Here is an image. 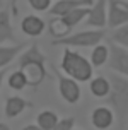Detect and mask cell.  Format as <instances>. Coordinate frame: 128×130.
<instances>
[{"label":"cell","mask_w":128,"mask_h":130,"mask_svg":"<svg viewBox=\"0 0 128 130\" xmlns=\"http://www.w3.org/2000/svg\"><path fill=\"white\" fill-rule=\"evenodd\" d=\"M22 130H41V128H39L38 125H26Z\"/></svg>","instance_id":"cell-24"},{"label":"cell","mask_w":128,"mask_h":130,"mask_svg":"<svg viewBox=\"0 0 128 130\" xmlns=\"http://www.w3.org/2000/svg\"><path fill=\"white\" fill-rule=\"evenodd\" d=\"M0 2H2V0H0Z\"/></svg>","instance_id":"cell-26"},{"label":"cell","mask_w":128,"mask_h":130,"mask_svg":"<svg viewBox=\"0 0 128 130\" xmlns=\"http://www.w3.org/2000/svg\"><path fill=\"white\" fill-rule=\"evenodd\" d=\"M55 75L58 79V89H60V94L67 103L75 104L79 99H80V87H79V82L74 80L70 77H65L63 74H60L58 69H55Z\"/></svg>","instance_id":"cell-6"},{"label":"cell","mask_w":128,"mask_h":130,"mask_svg":"<svg viewBox=\"0 0 128 130\" xmlns=\"http://www.w3.org/2000/svg\"><path fill=\"white\" fill-rule=\"evenodd\" d=\"M94 0H58L55 5L48 9V14L51 17H62L65 14H68L74 9H80V7H92Z\"/></svg>","instance_id":"cell-9"},{"label":"cell","mask_w":128,"mask_h":130,"mask_svg":"<svg viewBox=\"0 0 128 130\" xmlns=\"http://www.w3.org/2000/svg\"><path fill=\"white\" fill-rule=\"evenodd\" d=\"M45 62H46L45 55L39 52L36 43L29 45V48H26V52L19 57L17 67H19V72L26 77V84L29 87H38L45 82L46 79Z\"/></svg>","instance_id":"cell-1"},{"label":"cell","mask_w":128,"mask_h":130,"mask_svg":"<svg viewBox=\"0 0 128 130\" xmlns=\"http://www.w3.org/2000/svg\"><path fill=\"white\" fill-rule=\"evenodd\" d=\"M7 69H9V67H5V69H0V87H2V82H4V75L7 74Z\"/></svg>","instance_id":"cell-23"},{"label":"cell","mask_w":128,"mask_h":130,"mask_svg":"<svg viewBox=\"0 0 128 130\" xmlns=\"http://www.w3.org/2000/svg\"><path fill=\"white\" fill-rule=\"evenodd\" d=\"M62 70L70 79L77 80V82H85V80H89L92 77V65H90V62H87L80 53L72 52L68 48L63 52Z\"/></svg>","instance_id":"cell-3"},{"label":"cell","mask_w":128,"mask_h":130,"mask_svg":"<svg viewBox=\"0 0 128 130\" xmlns=\"http://www.w3.org/2000/svg\"><path fill=\"white\" fill-rule=\"evenodd\" d=\"M26 108H32V103L26 101L19 96H12V98H7L5 101V117L7 118H14L21 115Z\"/></svg>","instance_id":"cell-12"},{"label":"cell","mask_w":128,"mask_h":130,"mask_svg":"<svg viewBox=\"0 0 128 130\" xmlns=\"http://www.w3.org/2000/svg\"><path fill=\"white\" fill-rule=\"evenodd\" d=\"M106 38V32L102 29L94 31H79L74 34H68L62 39H53L51 43L55 46H97L102 39Z\"/></svg>","instance_id":"cell-4"},{"label":"cell","mask_w":128,"mask_h":130,"mask_svg":"<svg viewBox=\"0 0 128 130\" xmlns=\"http://www.w3.org/2000/svg\"><path fill=\"white\" fill-rule=\"evenodd\" d=\"M17 2H19V0H12V2H10V4H12V12H14V15H17V14H19V10H17Z\"/></svg>","instance_id":"cell-22"},{"label":"cell","mask_w":128,"mask_h":130,"mask_svg":"<svg viewBox=\"0 0 128 130\" xmlns=\"http://www.w3.org/2000/svg\"><path fill=\"white\" fill-rule=\"evenodd\" d=\"M0 130H10V127L7 123H4V122H0Z\"/></svg>","instance_id":"cell-25"},{"label":"cell","mask_w":128,"mask_h":130,"mask_svg":"<svg viewBox=\"0 0 128 130\" xmlns=\"http://www.w3.org/2000/svg\"><path fill=\"white\" fill-rule=\"evenodd\" d=\"M108 82L109 92L106 96V103L111 104L120 125H123L128 118V77L113 72L109 74Z\"/></svg>","instance_id":"cell-2"},{"label":"cell","mask_w":128,"mask_h":130,"mask_svg":"<svg viewBox=\"0 0 128 130\" xmlns=\"http://www.w3.org/2000/svg\"><path fill=\"white\" fill-rule=\"evenodd\" d=\"M21 29H22L24 34L36 38L45 29V21L41 17H38V15H26L22 19V22H21Z\"/></svg>","instance_id":"cell-11"},{"label":"cell","mask_w":128,"mask_h":130,"mask_svg":"<svg viewBox=\"0 0 128 130\" xmlns=\"http://www.w3.org/2000/svg\"><path fill=\"white\" fill-rule=\"evenodd\" d=\"M108 62V46L104 45H99L92 50V53H90V65L92 67H101V65H104Z\"/></svg>","instance_id":"cell-17"},{"label":"cell","mask_w":128,"mask_h":130,"mask_svg":"<svg viewBox=\"0 0 128 130\" xmlns=\"http://www.w3.org/2000/svg\"><path fill=\"white\" fill-rule=\"evenodd\" d=\"M90 122L92 125L99 130H106L109 128L113 122H115V115H113V111L106 108V106H99L96 110L92 111V115H90Z\"/></svg>","instance_id":"cell-10"},{"label":"cell","mask_w":128,"mask_h":130,"mask_svg":"<svg viewBox=\"0 0 128 130\" xmlns=\"http://www.w3.org/2000/svg\"><path fill=\"white\" fill-rule=\"evenodd\" d=\"M108 57H109V67L111 70L128 77V52L126 48L116 45L113 41H109L108 45Z\"/></svg>","instance_id":"cell-5"},{"label":"cell","mask_w":128,"mask_h":130,"mask_svg":"<svg viewBox=\"0 0 128 130\" xmlns=\"http://www.w3.org/2000/svg\"><path fill=\"white\" fill-rule=\"evenodd\" d=\"M14 27L10 22V14L7 9L0 10V45L7 41H14Z\"/></svg>","instance_id":"cell-13"},{"label":"cell","mask_w":128,"mask_h":130,"mask_svg":"<svg viewBox=\"0 0 128 130\" xmlns=\"http://www.w3.org/2000/svg\"><path fill=\"white\" fill-rule=\"evenodd\" d=\"M74 125H75V118L68 117V118H63V120H58L53 130H74Z\"/></svg>","instance_id":"cell-20"},{"label":"cell","mask_w":128,"mask_h":130,"mask_svg":"<svg viewBox=\"0 0 128 130\" xmlns=\"http://www.w3.org/2000/svg\"><path fill=\"white\" fill-rule=\"evenodd\" d=\"M109 38H111L113 43L123 46V48H128V22L120 26V27H116V29H113Z\"/></svg>","instance_id":"cell-18"},{"label":"cell","mask_w":128,"mask_h":130,"mask_svg":"<svg viewBox=\"0 0 128 130\" xmlns=\"http://www.w3.org/2000/svg\"><path fill=\"white\" fill-rule=\"evenodd\" d=\"M90 92L96 98H106L109 92V82L106 77H96L90 80Z\"/></svg>","instance_id":"cell-15"},{"label":"cell","mask_w":128,"mask_h":130,"mask_svg":"<svg viewBox=\"0 0 128 130\" xmlns=\"http://www.w3.org/2000/svg\"><path fill=\"white\" fill-rule=\"evenodd\" d=\"M22 48H26L24 43L14 45V46H0V69L9 67V63L22 52Z\"/></svg>","instance_id":"cell-14"},{"label":"cell","mask_w":128,"mask_h":130,"mask_svg":"<svg viewBox=\"0 0 128 130\" xmlns=\"http://www.w3.org/2000/svg\"><path fill=\"white\" fill-rule=\"evenodd\" d=\"M27 2H29L31 9H34V10H39V12L48 10V7L51 5V0H27Z\"/></svg>","instance_id":"cell-21"},{"label":"cell","mask_w":128,"mask_h":130,"mask_svg":"<svg viewBox=\"0 0 128 130\" xmlns=\"http://www.w3.org/2000/svg\"><path fill=\"white\" fill-rule=\"evenodd\" d=\"M106 2L108 0H97L89 9V14L85 17V26L102 29L108 24V14H106Z\"/></svg>","instance_id":"cell-8"},{"label":"cell","mask_w":128,"mask_h":130,"mask_svg":"<svg viewBox=\"0 0 128 130\" xmlns=\"http://www.w3.org/2000/svg\"><path fill=\"white\" fill-rule=\"evenodd\" d=\"M58 122V115L53 111H41L38 115V127L41 130H53Z\"/></svg>","instance_id":"cell-16"},{"label":"cell","mask_w":128,"mask_h":130,"mask_svg":"<svg viewBox=\"0 0 128 130\" xmlns=\"http://www.w3.org/2000/svg\"><path fill=\"white\" fill-rule=\"evenodd\" d=\"M26 77L21 74L19 70H14L10 75H9V87H12L15 91H21V89H24L26 87Z\"/></svg>","instance_id":"cell-19"},{"label":"cell","mask_w":128,"mask_h":130,"mask_svg":"<svg viewBox=\"0 0 128 130\" xmlns=\"http://www.w3.org/2000/svg\"><path fill=\"white\" fill-rule=\"evenodd\" d=\"M128 22V2L123 0H109L108 24L111 29L123 26Z\"/></svg>","instance_id":"cell-7"}]
</instances>
